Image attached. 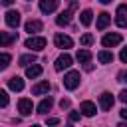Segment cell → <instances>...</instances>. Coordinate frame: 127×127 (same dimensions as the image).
Here are the masks:
<instances>
[{
  "mask_svg": "<svg viewBox=\"0 0 127 127\" xmlns=\"http://www.w3.org/2000/svg\"><path fill=\"white\" fill-rule=\"evenodd\" d=\"M64 85L65 89H75L79 85V71H67L64 75Z\"/></svg>",
  "mask_w": 127,
  "mask_h": 127,
  "instance_id": "6da1fadb",
  "label": "cell"
},
{
  "mask_svg": "<svg viewBox=\"0 0 127 127\" xmlns=\"http://www.w3.org/2000/svg\"><path fill=\"white\" fill-rule=\"evenodd\" d=\"M26 48H30V50H44V48H46V38H42V36H32V38L26 40Z\"/></svg>",
  "mask_w": 127,
  "mask_h": 127,
  "instance_id": "7a4b0ae2",
  "label": "cell"
},
{
  "mask_svg": "<svg viewBox=\"0 0 127 127\" xmlns=\"http://www.w3.org/2000/svg\"><path fill=\"white\" fill-rule=\"evenodd\" d=\"M115 22L119 28H127V4L117 6V14H115Z\"/></svg>",
  "mask_w": 127,
  "mask_h": 127,
  "instance_id": "3957f363",
  "label": "cell"
},
{
  "mask_svg": "<svg viewBox=\"0 0 127 127\" xmlns=\"http://www.w3.org/2000/svg\"><path fill=\"white\" fill-rule=\"evenodd\" d=\"M54 44H56L58 48H62V50H67V48H71V46H73V40H71L69 36L56 34V38H54Z\"/></svg>",
  "mask_w": 127,
  "mask_h": 127,
  "instance_id": "277c9868",
  "label": "cell"
},
{
  "mask_svg": "<svg viewBox=\"0 0 127 127\" xmlns=\"http://www.w3.org/2000/svg\"><path fill=\"white\" fill-rule=\"evenodd\" d=\"M121 34H107V36H103V40H101V44L105 46V48H113V46H117V44H121Z\"/></svg>",
  "mask_w": 127,
  "mask_h": 127,
  "instance_id": "5b68a950",
  "label": "cell"
},
{
  "mask_svg": "<svg viewBox=\"0 0 127 127\" xmlns=\"http://www.w3.org/2000/svg\"><path fill=\"white\" fill-rule=\"evenodd\" d=\"M69 65H71V56H69V54H62V56L56 60V65H54V67H56V71H62V69H67Z\"/></svg>",
  "mask_w": 127,
  "mask_h": 127,
  "instance_id": "8992f818",
  "label": "cell"
},
{
  "mask_svg": "<svg viewBox=\"0 0 127 127\" xmlns=\"http://www.w3.org/2000/svg\"><path fill=\"white\" fill-rule=\"evenodd\" d=\"M113 101H115V99H113V95H111L109 91H103V93L99 95V105H101L103 111H109V109L113 107Z\"/></svg>",
  "mask_w": 127,
  "mask_h": 127,
  "instance_id": "52a82bcc",
  "label": "cell"
},
{
  "mask_svg": "<svg viewBox=\"0 0 127 127\" xmlns=\"http://www.w3.org/2000/svg\"><path fill=\"white\" fill-rule=\"evenodd\" d=\"M6 24L10 28H18L20 26V12L18 10H8L6 12Z\"/></svg>",
  "mask_w": 127,
  "mask_h": 127,
  "instance_id": "ba28073f",
  "label": "cell"
},
{
  "mask_svg": "<svg viewBox=\"0 0 127 127\" xmlns=\"http://www.w3.org/2000/svg\"><path fill=\"white\" fill-rule=\"evenodd\" d=\"M58 4H60V0H40V10L44 14H52L58 8Z\"/></svg>",
  "mask_w": 127,
  "mask_h": 127,
  "instance_id": "9c48e42d",
  "label": "cell"
},
{
  "mask_svg": "<svg viewBox=\"0 0 127 127\" xmlns=\"http://www.w3.org/2000/svg\"><path fill=\"white\" fill-rule=\"evenodd\" d=\"M18 40V34L14 32H0V46H12Z\"/></svg>",
  "mask_w": 127,
  "mask_h": 127,
  "instance_id": "30bf717a",
  "label": "cell"
},
{
  "mask_svg": "<svg viewBox=\"0 0 127 127\" xmlns=\"http://www.w3.org/2000/svg\"><path fill=\"white\" fill-rule=\"evenodd\" d=\"M32 107H34V105H32V99H26V97H24V99L18 101V111H20L22 115H30V113H32Z\"/></svg>",
  "mask_w": 127,
  "mask_h": 127,
  "instance_id": "8fae6325",
  "label": "cell"
},
{
  "mask_svg": "<svg viewBox=\"0 0 127 127\" xmlns=\"http://www.w3.org/2000/svg\"><path fill=\"white\" fill-rule=\"evenodd\" d=\"M8 87H10L12 91H22V89H24V79L18 77V75H14V77L8 79Z\"/></svg>",
  "mask_w": 127,
  "mask_h": 127,
  "instance_id": "7c38bea8",
  "label": "cell"
},
{
  "mask_svg": "<svg viewBox=\"0 0 127 127\" xmlns=\"http://www.w3.org/2000/svg\"><path fill=\"white\" fill-rule=\"evenodd\" d=\"M79 111H81V113H83L85 117H93L97 109H95V105H93L91 101H83V103L79 105Z\"/></svg>",
  "mask_w": 127,
  "mask_h": 127,
  "instance_id": "4fadbf2b",
  "label": "cell"
},
{
  "mask_svg": "<svg viewBox=\"0 0 127 127\" xmlns=\"http://www.w3.org/2000/svg\"><path fill=\"white\" fill-rule=\"evenodd\" d=\"M109 22H111V14L101 12V14H99V18H97V30H105V28L109 26Z\"/></svg>",
  "mask_w": 127,
  "mask_h": 127,
  "instance_id": "5bb4252c",
  "label": "cell"
},
{
  "mask_svg": "<svg viewBox=\"0 0 127 127\" xmlns=\"http://www.w3.org/2000/svg\"><path fill=\"white\" fill-rule=\"evenodd\" d=\"M26 32H28V34L42 32V22H40V20H28V22H26Z\"/></svg>",
  "mask_w": 127,
  "mask_h": 127,
  "instance_id": "9a60e30c",
  "label": "cell"
},
{
  "mask_svg": "<svg viewBox=\"0 0 127 127\" xmlns=\"http://www.w3.org/2000/svg\"><path fill=\"white\" fill-rule=\"evenodd\" d=\"M71 12H73V10H65V12H62V14L56 18V24H58V26H67L69 20H71Z\"/></svg>",
  "mask_w": 127,
  "mask_h": 127,
  "instance_id": "2e32d148",
  "label": "cell"
},
{
  "mask_svg": "<svg viewBox=\"0 0 127 127\" xmlns=\"http://www.w3.org/2000/svg\"><path fill=\"white\" fill-rule=\"evenodd\" d=\"M48 91H50V83L48 81H40V83H36L32 87V93L34 95H42V93H48Z\"/></svg>",
  "mask_w": 127,
  "mask_h": 127,
  "instance_id": "e0dca14e",
  "label": "cell"
},
{
  "mask_svg": "<svg viewBox=\"0 0 127 127\" xmlns=\"http://www.w3.org/2000/svg\"><path fill=\"white\" fill-rule=\"evenodd\" d=\"M52 105H54V99H52V97L42 99V101H40V105H38V113H48V111L52 109Z\"/></svg>",
  "mask_w": 127,
  "mask_h": 127,
  "instance_id": "ac0fdd59",
  "label": "cell"
},
{
  "mask_svg": "<svg viewBox=\"0 0 127 127\" xmlns=\"http://www.w3.org/2000/svg\"><path fill=\"white\" fill-rule=\"evenodd\" d=\"M38 75H42V65H28V69H26V77H30V79H34V77H38Z\"/></svg>",
  "mask_w": 127,
  "mask_h": 127,
  "instance_id": "d6986e66",
  "label": "cell"
},
{
  "mask_svg": "<svg viewBox=\"0 0 127 127\" xmlns=\"http://www.w3.org/2000/svg\"><path fill=\"white\" fill-rule=\"evenodd\" d=\"M75 58H77V62H79V64H87V62L91 60V52H89V50H79Z\"/></svg>",
  "mask_w": 127,
  "mask_h": 127,
  "instance_id": "ffe728a7",
  "label": "cell"
},
{
  "mask_svg": "<svg viewBox=\"0 0 127 127\" xmlns=\"http://www.w3.org/2000/svg\"><path fill=\"white\" fill-rule=\"evenodd\" d=\"M79 20H81V24H83V26H89V24H91V20H93V12H91V10H83Z\"/></svg>",
  "mask_w": 127,
  "mask_h": 127,
  "instance_id": "44dd1931",
  "label": "cell"
},
{
  "mask_svg": "<svg viewBox=\"0 0 127 127\" xmlns=\"http://www.w3.org/2000/svg\"><path fill=\"white\" fill-rule=\"evenodd\" d=\"M97 60H99L101 64H111V62H113V54H111V52H99V54H97Z\"/></svg>",
  "mask_w": 127,
  "mask_h": 127,
  "instance_id": "7402d4cb",
  "label": "cell"
},
{
  "mask_svg": "<svg viewBox=\"0 0 127 127\" xmlns=\"http://www.w3.org/2000/svg\"><path fill=\"white\" fill-rule=\"evenodd\" d=\"M20 65H30V64H34L36 62V56L34 54H26V56H20Z\"/></svg>",
  "mask_w": 127,
  "mask_h": 127,
  "instance_id": "603a6c76",
  "label": "cell"
},
{
  "mask_svg": "<svg viewBox=\"0 0 127 127\" xmlns=\"http://www.w3.org/2000/svg\"><path fill=\"white\" fill-rule=\"evenodd\" d=\"M10 62H12V56L10 54H0V71L6 69L10 65Z\"/></svg>",
  "mask_w": 127,
  "mask_h": 127,
  "instance_id": "cb8c5ba5",
  "label": "cell"
},
{
  "mask_svg": "<svg viewBox=\"0 0 127 127\" xmlns=\"http://www.w3.org/2000/svg\"><path fill=\"white\" fill-rule=\"evenodd\" d=\"M93 40H95L93 34H83V36L79 38V44H81V46H89V44H93Z\"/></svg>",
  "mask_w": 127,
  "mask_h": 127,
  "instance_id": "d4e9b609",
  "label": "cell"
},
{
  "mask_svg": "<svg viewBox=\"0 0 127 127\" xmlns=\"http://www.w3.org/2000/svg\"><path fill=\"white\" fill-rule=\"evenodd\" d=\"M8 101H10V99H8V93H6L4 89H0V107H6Z\"/></svg>",
  "mask_w": 127,
  "mask_h": 127,
  "instance_id": "484cf974",
  "label": "cell"
},
{
  "mask_svg": "<svg viewBox=\"0 0 127 127\" xmlns=\"http://www.w3.org/2000/svg\"><path fill=\"white\" fill-rule=\"evenodd\" d=\"M119 58H121V62H125V64H127V46H125V48L121 50V54H119Z\"/></svg>",
  "mask_w": 127,
  "mask_h": 127,
  "instance_id": "4316f807",
  "label": "cell"
},
{
  "mask_svg": "<svg viewBox=\"0 0 127 127\" xmlns=\"http://www.w3.org/2000/svg\"><path fill=\"white\" fill-rule=\"evenodd\" d=\"M69 121H79V113L77 111H71L69 113Z\"/></svg>",
  "mask_w": 127,
  "mask_h": 127,
  "instance_id": "83f0119b",
  "label": "cell"
},
{
  "mask_svg": "<svg viewBox=\"0 0 127 127\" xmlns=\"http://www.w3.org/2000/svg\"><path fill=\"white\" fill-rule=\"evenodd\" d=\"M60 107H62V109H67V107H69V99H62V101H60Z\"/></svg>",
  "mask_w": 127,
  "mask_h": 127,
  "instance_id": "f1b7e54d",
  "label": "cell"
},
{
  "mask_svg": "<svg viewBox=\"0 0 127 127\" xmlns=\"http://www.w3.org/2000/svg\"><path fill=\"white\" fill-rule=\"evenodd\" d=\"M46 123H48V125H58V123H60V119H58V117H50Z\"/></svg>",
  "mask_w": 127,
  "mask_h": 127,
  "instance_id": "f546056e",
  "label": "cell"
},
{
  "mask_svg": "<svg viewBox=\"0 0 127 127\" xmlns=\"http://www.w3.org/2000/svg\"><path fill=\"white\" fill-rule=\"evenodd\" d=\"M119 99H121L123 103H127V89H123V91L119 93Z\"/></svg>",
  "mask_w": 127,
  "mask_h": 127,
  "instance_id": "4dcf8cb0",
  "label": "cell"
},
{
  "mask_svg": "<svg viewBox=\"0 0 127 127\" xmlns=\"http://www.w3.org/2000/svg\"><path fill=\"white\" fill-rule=\"evenodd\" d=\"M2 4H4V6H12V4H14V0H2Z\"/></svg>",
  "mask_w": 127,
  "mask_h": 127,
  "instance_id": "1f68e13d",
  "label": "cell"
},
{
  "mask_svg": "<svg viewBox=\"0 0 127 127\" xmlns=\"http://www.w3.org/2000/svg\"><path fill=\"white\" fill-rule=\"evenodd\" d=\"M121 117H123V119H127V107H125V109H121Z\"/></svg>",
  "mask_w": 127,
  "mask_h": 127,
  "instance_id": "d6a6232c",
  "label": "cell"
},
{
  "mask_svg": "<svg viewBox=\"0 0 127 127\" xmlns=\"http://www.w3.org/2000/svg\"><path fill=\"white\" fill-rule=\"evenodd\" d=\"M119 77H123V81H127V71L125 73H119Z\"/></svg>",
  "mask_w": 127,
  "mask_h": 127,
  "instance_id": "836d02e7",
  "label": "cell"
},
{
  "mask_svg": "<svg viewBox=\"0 0 127 127\" xmlns=\"http://www.w3.org/2000/svg\"><path fill=\"white\" fill-rule=\"evenodd\" d=\"M99 2H101V4H109L111 0H99Z\"/></svg>",
  "mask_w": 127,
  "mask_h": 127,
  "instance_id": "e575fe53",
  "label": "cell"
}]
</instances>
